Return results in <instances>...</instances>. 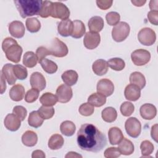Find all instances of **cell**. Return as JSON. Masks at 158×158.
Returning <instances> with one entry per match:
<instances>
[{"label": "cell", "instance_id": "cell-1", "mask_svg": "<svg viewBox=\"0 0 158 158\" xmlns=\"http://www.w3.org/2000/svg\"><path fill=\"white\" fill-rule=\"evenodd\" d=\"M77 143L82 150L98 152L106 146L107 139L106 135L94 125L85 123L78 131Z\"/></svg>", "mask_w": 158, "mask_h": 158}, {"label": "cell", "instance_id": "cell-2", "mask_svg": "<svg viewBox=\"0 0 158 158\" xmlns=\"http://www.w3.org/2000/svg\"><path fill=\"white\" fill-rule=\"evenodd\" d=\"M15 6L22 18L38 15L42 6L41 0H15Z\"/></svg>", "mask_w": 158, "mask_h": 158}, {"label": "cell", "instance_id": "cell-3", "mask_svg": "<svg viewBox=\"0 0 158 158\" xmlns=\"http://www.w3.org/2000/svg\"><path fill=\"white\" fill-rule=\"evenodd\" d=\"M2 49L9 60L14 63L20 62L23 49L15 40L10 37L5 38L2 43Z\"/></svg>", "mask_w": 158, "mask_h": 158}, {"label": "cell", "instance_id": "cell-4", "mask_svg": "<svg viewBox=\"0 0 158 158\" xmlns=\"http://www.w3.org/2000/svg\"><path fill=\"white\" fill-rule=\"evenodd\" d=\"M130 31V27L127 22H120L112 28V38L116 42H122L128 36Z\"/></svg>", "mask_w": 158, "mask_h": 158}, {"label": "cell", "instance_id": "cell-5", "mask_svg": "<svg viewBox=\"0 0 158 158\" xmlns=\"http://www.w3.org/2000/svg\"><path fill=\"white\" fill-rule=\"evenodd\" d=\"M51 55L57 57H63L67 55L69 49L67 45L57 38H54L49 48Z\"/></svg>", "mask_w": 158, "mask_h": 158}, {"label": "cell", "instance_id": "cell-6", "mask_svg": "<svg viewBox=\"0 0 158 158\" xmlns=\"http://www.w3.org/2000/svg\"><path fill=\"white\" fill-rule=\"evenodd\" d=\"M138 39L141 44L144 46H151L156 40V35L152 29L145 27L138 32Z\"/></svg>", "mask_w": 158, "mask_h": 158}, {"label": "cell", "instance_id": "cell-7", "mask_svg": "<svg viewBox=\"0 0 158 158\" xmlns=\"http://www.w3.org/2000/svg\"><path fill=\"white\" fill-rule=\"evenodd\" d=\"M125 128L127 134L133 138L138 137L141 131V125L136 117L128 118L125 123Z\"/></svg>", "mask_w": 158, "mask_h": 158}, {"label": "cell", "instance_id": "cell-8", "mask_svg": "<svg viewBox=\"0 0 158 158\" xmlns=\"http://www.w3.org/2000/svg\"><path fill=\"white\" fill-rule=\"evenodd\" d=\"M70 14L69 8L60 2H52L51 16L62 20L68 19Z\"/></svg>", "mask_w": 158, "mask_h": 158}, {"label": "cell", "instance_id": "cell-9", "mask_svg": "<svg viewBox=\"0 0 158 158\" xmlns=\"http://www.w3.org/2000/svg\"><path fill=\"white\" fill-rule=\"evenodd\" d=\"M131 59L133 64L137 66H142L146 64L151 59L150 52L143 49L134 51L131 54Z\"/></svg>", "mask_w": 158, "mask_h": 158}, {"label": "cell", "instance_id": "cell-10", "mask_svg": "<svg viewBox=\"0 0 158 158\" xmlns=\"http://www.w3.org/2000/svg\"><path fill=\"white\" fill-rule=\"evenodd\" d=\"M56 94L59 102L61 103H66L72 99L73 91L70 86H68L66 84H62L57 87Z\"/></svg>", "mask_w": 158, "mask_h": 158}, {"label": "cell", "instance_id": "cell-11", "mask_svg": "<svg viewBox=\"0 0 158 158\" xmlns=\"http://www.w3.org/2000/svg\"><path fill=\"white\" fill-rule=\"evenodd\" d=\"M114 91V85L112 81L107 78H102L99 80L97 84V92L105 97L112 94Z\"/></svg>", "mask_w": 158, "mask_h": 158}, {"label": "cell", "instance_id": "cell-12", "mask_svg": "<svg viewBox=\"0 0 158 158\" xmlns=\"http://www.w3.org/2000/svg\"><path fill=\"white\" fill-rule=\"evenodd\" d=\"M101 41L100 35L98 33L88 31L85 35L83 44L86 48L88 49H94L96 48Z\"/></svg>", "mask_w": 158, "mask_h": 158}, {"label": "cell", "instance_id": "cell-13", "mask_svg": "<svg viewBox=\"0 0 158 158\" xmlns=\"http://www.w3.org/2000/svg\"><path fill=\"white\" fill-rule=\"evenodd\" d=\"M30 81L32 88H35L39 91L43 90L46 88V79L42 73L38 72H33L31 75Z\"/></svg>", "mask_w": 158, "mask_h": 158}, {"label": "cell", "instance_id": "cell-14", "mask_svg": "<svg viewBox=\"0 0 158 158\" xmlns=\"http://www.w3.org/2000/svg\"><path fill=\"white\" fill-rule=\"evenodd\" d=\"M21 120L14 113L9 114L5 117L4 123L5 127L11 131H15L21 125Z\"/></svg>", "mask_w": 158, "mask_h": 158}, {"label": "cell", "instance_id": "cell-15", "mask_svg": "<svg viewBox=\"0 0 158 158\" xmlns=\"http://www.w3.org/2000/svg\"><path fill=\"white\" fill-rule=\"evenodd\" d=\"M9 31L13 37L21 38L25 35L24 25L20 21H13L9 25Z\"/></svg>", "mask_w": 158, "mask_h": 158}, {"label": "cell", "instance_id": "cell-16", "mask_svg": "<svg viewBox=\"0 0 158 158\" xmlns=\"http://www.w3.org/2000/svg\"><path fill=\"white\" fill-rule=\"evenodd\" d=\"M124 94L127 100L136 101L141 96V89L135 85L129 84L125 89Z\"/></svg>", "mask_w": 158, "mask_h": 158}, {"label": "cell", "instance_id": "cell-17", "mask_svg": "<svg viewBox=\"0 0 158 158\" xmlns=\"http://www.w3.org/2000/svg\"><path fill=\"white\" fill-rule=\"evenodd\" d=\"M139 113L143 118L145 120H152L157 114V109L153 104L146 103L141 106Z\"/></svg>", "mask_w": 158, "mask_h": 158}, {"label": "cell", "instance_id": "cell-18", "mask_svg": "<svg viewBox=\"0 0 158 158\" xmlns=\"http://www.w3.org/2000/svg\"><path fill=\"white\" fill-rule=\"evenodd\" d=\"M73 28V22L70 19L62 20L57 26V31L59 35L64 37L71 36Z\"/></svg>", "mask_w": 158, "mask_h": 158}, {"label": "cell", "instance_id": "cell-19", "mask_svg": "<svg viewBox=\"0 0 158 158\" xmlns=\"http://www.w3.org/2000/svg\"><path fill=\"white\" fill-rule=\"evenodd\" d=\"M88 25L90 31L94 33H98L101 31L104 27V20L100 16L92 17L89 20Z\"/></svg>", "mask_w": 158, "mask_h": 158}, {"label": "cell", "instance_id": "cell-20", "mask_svg": "<svg viewBox=\"0 0 158 158\" xmlns=\"http://www.w3.org/2000/svg\"><path fill=\"white\" fill-rule=\"evenodd\" d=\"M109 142L112 145L118 144L123 138L122 130L118 127H114L109 129L108 131Z\"/></svg>", "mask_w": 158, "mask_h": 158}, {"label": "cell", "instance_id": "cell-21", "mask_svg": "<svg viewBox=\"0 0 158 158\" xmlns=\"http://www.w3.org/2000/svg\"><path fill=\"white\" fill-rule=\"evenodd\" d=\"M93 72L99 76L105 75L108 71V65L107 62L102 59L95 60L92 65Z\"/></svg>", "mask_w": 158, "mask_h": 158}, {"label": "cell", "instance_id": "cell-22", "mask_svg": "<svg viewBox=\"0 0 158 158\" xmlns=\"http://www.w3.org/2000/svg\"><path fill=\"white\" fill-rule=\"evenodd\" d=\"M25 95V88L20 84L15 85L9 91L10 98L14 101H21Z\"/></svg>", "mask_w": 158, "mask_h": 158}, {"label": "cell", "instance_id": "cell-23", "mask_svg": "<svg viewBox=\"0 0 158 158\" xmlns=\"http://www.w3.org/2000/svg\"><path fill=\"white\" fill-rule=\"evenodd\" d=\"M22 143L28 147H33L36 145L38 141L36 133L31 130L26 131L22 136Z\"/></svg>", "mask_w": 158, "mask_h": 158}, {"label": "cell", "instance_id": "cell-24", "mask_svg": "<svg viewBox=\"0 0 158 158\" xmlns=\"http://www.w3.org/2000/svg\"><path fill=\"white\" fill-rule=\"evenodd\" d=\"M118 149L121 154L128 156L133 153L135 148L133 144L130 140L123 138L119 143Z\"/></svg>", "mask_w": 158, "mask_h": 158}, {"label": "cell", "instance_id": "cell-25", "mask_svg": "<svg viewBox=\"0 0 158 158\" xmlns=\"http://www.w3.org/2000/svg\"><path fill=\"white\" fill-rule=\"evenodd\" d=\"M13 68H14V65L12 64H6L3 66L1 71L5 78L6 79L8 84L10 85H12L15 84L17 80V78L15 77L14 73Z\"/></svg>", "mask_w": 158, "mask_h": 158}, {"label": "cell", "instance_id": "cell-26", "mask_svg": "<svg viewBox=\"0 0 158 158\" xmlns=\"http://www.w3.org/2000/svg\"><path fill=\"white\" fill-rule=\"evenodd\" d=\"M86 28L83 22L79 20L73 22V28L71 36L74 38H80L85 33Z\"/></svg>", "mask_w": 158, "mask_h": 158}, {"label": "cell", "instance_id": "cell-27", "mask_svg": "<svg viewBox=\"0 0 158 158\" xmlns=\"http://www.w3.org/2000/svg\"><path fill=\"white\" fill-rule=\"evenodd\" d=\"M62 81L68 86H73L78 81V75L76 71L69 70L64 72L61 76Z\"/></svg>", "mask_w": 158, "mask_h": 158}, {"label": "cell", "instance_id": "cell-28", "mask_svg": "<svg viewBox=\"0 0 158 158\" xmlns=\"http://www.w3.org/2000/svg\"><path fill=\"white\" fill-rule=\"evenodd\" d=\"M64 143L63 137L59 134L52 135L48 141V147L52 150L60 149Z\"/></svg>", "mask_w": 158, "mask_h": 158}, {"label": "cell", "instance_id": "cell-29", "mask_svg": "<svg viewBox=\"0 0 158 158\" xmlns=\"http://www.w3.org/2000/svg\"><path fill=\"white\" fill-rule=\"evenodd\" d=\"M130 82L138 86L141 89L146 85V79L144 76L139 72H134L130 76Z\"/></svg>", "mask_w": 158, "mask_h": 158}, {"label": "cell", "instance_id": "cell-30", "mask_svg": "<svg viewBox=\"0 0 158 158\" xmlns=\"http://www.w3.org/2000/svg\"><path fill=\"white\" fill-rule=\"evenodd\" d=\"M101 116L104 121L107 123L114 122L117 117L116 110L112 107H107L104 109L101 112Z\"/></svg>", "mask_w": 158, "mask_h": 158}, {"label": "cell", "instance_id": "cell-31", "mask_svg": "<svg viewBox=\"0 0 158 158\" xmlns=\"http://www.w3.org/2000/svg\"><path fill=\"white\" fill-rule=\"evenodd\" d=\"M88 102L94 107H101L106 102V97L98 93H93L88 98Z\"/></svg>", "mask_w": 158, "mask_h": 158}, {"label": "cell", "instance_id": "cell-32", "mask_svg": "<svg viewBox=\"0 0 158 158\" xmlns=\"http://www.w3.org/2000/svg\"><path fill=\"white\" fill-rule=\"evenodd\" d=\"M60 130L61 133L65 136H71L75 132L76 126L73 122L69 120H65L60 124Z\"/></svg>", "mask_w": 158, "mask_h": 158}, {"label": "cell", "instance_id": "cell-33", "mask_svg": "<svg viewBox=\"0 0 158 158\" xmlns=\"http://www.w3.org/2000/svg\"><path fill=\"white\" fill-rule=\"evenodd\" d=\"M39 62L41 64V66L42 67L43 70L49 74L54 73L57 70V65L54 62L48 59L44 58L40 60Z\"/></svg>", "mask_w": 158, "mask_h": 158}, {"label": "cell", "instance_id": "cell-34", "mask_svg": "<svg viewBox=\"0 0 158 158\" xmlns=\"http://www.w3.org/2000/svg\"><path fill=\"white\" fill-rule=\"evenodd\" d=\"M44 119L40 116L38 111H32L28 117V123L30 127L37 128L41 127L43 123Z\"/></svg>", "mask_w": 158, "mask_h": 158}, {"label": "cell", "instance_id": "cell-35", "mask_svg": "<svg viewBox=\"0 0 158 158\" xmlns=\"http://www.w3.org/2000/svg\"><path fill=\"white\" fill-rule=\"evenodd\" d=\"M38 58L33 52L32 51H27L25 53L23 57V64L25 66L28 68H33L36 66Z\"/></svg>", "mask_w": 158, "mask_h": 158}, {"label": "cell", "instance_id": "cell-36", "mask_svg": "<svg viewBox=\"0 0 158 158\" xmlns=\"http://www.w3.org/2000/svg\"><path fill=\"white\" fill-rule=\"evenodd\" d=\"M40 101L43 106H52L58 101L57 96L51 93H45L40 98Z\"/></svg>", "mask_w": 158, "mask_h": 158}, {"label": "cell", "instance_id": "cell-37", "mask_svg": "<svg viewBox=\"0 0 158 158\" xmlns=\"http://www.w3.org/2000/svg\"><path fill=\"white\" fill-rule=\"evenodd\" d=\"M26 27L30 33H36L41 28V23L38 19L32 17L28 18L25 22Z\"/></svg>", "mask_w": 158, "mask_h": 158}, {"label": "cell", "instance_id": "cell-38", "mask_svg": "<svg viewBox=\"0 0 158 158\" xmlns=\"http://www.w3.org/2000/svg\"><path fill=\"white\" fill-rule=\"evenodd\" d=\"M108 66L112 70L115 71H121L125 67V63L124 60L118 57H114L109 59L107 62Z\"/></svg>", "mask_w": 158, "mask_h": 158}, {"label": "cell", "instance_id": "cell-39", "mask_svg": "<svg viewBox=\"0 0 158 158\" xmlns=\"http://www.w3.org/2000/svg\"><path fill=\"white\" fill-rule=\"evenodd\" d=\"M140 149L142 154L141 157H151L149 155L151 154L154 151V145L151 141L148 140H144L141 142Z\"/></svg>", "mask_w": 158, "mask_h": 158}, {"label": "cell", "instance_id": "cell-40", "mask_svg": "<svg viewBox=\"0 0 158 158\" xmlns=\"http://www.w3.org/2000/svg\"><path fill=\"white\" fill-rule=\"evenodd\" d=\"M38 112L43 119L47 120L53 117L55 110L52 106H42L38 109Z\"/></svg>", "mask_w": 158, "mask_h": 158}, {"label": "cell", "instance_id": "cell-41", "mask_svg": "<svg viewBox=\"0 0 158 158\" xmlns=\"http://www.w3.org/2000/svg\"><path fill=\"white\" fill-rule=\"evenodd\" d=\"M13 71L17 79L23 80L27 78L28 76V72L27 69L22 65L17 64L14 65Z\"/></svg>", "mask_w": 158, "mask_h": 158}, {"label": "cell", "instance_id": "cell-42", "mask_svg": "<svg viewBox=\"0 0 158 158\" xmlns=\"http://www.w3.org/2000/svg\"><path fill=\"white\" fill-rule=\"evenodd\" d=\"M52 2L50 1H43L42 6L39 13V15L42 18H47L51 16Z\"/></svg>", "mask_w": 158, "mask_h": 158}, {"label": "cell", "instance_id": "cell-43", "mask_svg": "<svg viewBox=\"0 0 158 158\" xmlns=\"http://www.w3.org/2000/svg\"><path fill=\"white\" fill-rule=\"evenodd\" d=\"M135 110L134 105L128 101L123 102L120 106L121 114L125 117H128L131 115Z\"/></svg>", "mask_w": 158, "mask_h": 158}, {"label": "cell", "instance_id": "cell-44", "mask_svg": "<svg viewBox=\"0 0 158 158\" xmlns=\"http://www.w3.org/2000/svg\"><path fill=\"white\" fill-rule=\"evenodd\" d=\"M79 113L83 116H90L91 115L94 111V106L90 104L88 102L83 103L82 104L78 109Z\"/></svg>", "mask_w": 158, "mask_h": 158}, {"label": "cell", "instance_id": "cell-45", "mask_svg": "<svg viewBox=\"0 0 158 158\" xmlns=\"http://www.w3.org/2000/svg\"><path fill=\"white\" fill-rule=\"evenodd\" d=\"M120 19V15L117 12H109L106 15L107 23L110 26L117 25L119 22Z\"/></svg>", "mask_w": 158, "mask_h": 158}, {"label": "cell", "instance_id": "cell-46", "mask_svg": "<svg viewBox=\"0 0 158 158\" xmlns=\"http://www.w3.org/2000/svg\"><path fill=\"white\" fill-rule=\"evenodd\" d=\"M39 96V91L35 88L28 90L25 96V101L28 103L35 102Z\"/></svg>", "mask_w": 158, "mask_h": 158}, {"label": "cell", "instance_id": "cell-47", "mask_svg": "<svg viewBox=\"0 0 158 158\" xmlns=\"http://www.w3.org/2000/svg\"><path fill=\"white\" fill-rule=\"evenodd\" d=\"M13 113L16 115L22 121L24 120L27 115V109L22 106H16L14 107Z\"/></svg>", "mask_w": 158, "mask_h": 158}, {"label": "cell", "instance_id": "cell-48", "mask_svg": "<svg viewBox=\"0 0 158 158\" xmlns=\"http://www.w3.org/2000/svg\"><path fill=\"white\" fill-rule=\"evenodd\" d=\"M104 155L106 158H116L119 157L121 154L118 148L110 147L105 150Z\"/></svg>", "mask_w": 158, "mask_h": 158}, {"label": "cell", "instance_id": "cell-49", "mask_svg": "<svg viewBox=\"0 0 158 158\" xmlns=\"http://www.w3.org/2000/svg\"><path fill=\"white\" fill-rule=\"evenodd\" d=\"M36 55L37 56L38 62H40L42 59H44L45 57L51 55V53L49 49H48L47 48L44 46H40L37 48L36 51Z\"/></svg>", "mask_w": 158, "mask_h": 158}, {"label": "cell", "instance_id": "cell-50", "mask_svg": "<svg viewBox=\"0 0 158 158\" xmlns=\"http://www.w3.org/2000/svg\"><path fill=\"white\" fill-rule=\"evenodd\" d=\"M148 19L149 21L154 25H157L158 21V11L151 10L148 14Z\"/></svg>", "mask_w": 158, "mask_h": 158}, {"label": "cell", "instance_id": "cell-51", "mask_svg": "<svg viewBox=\"0 0 158 158\" xmlns=\"http://www.w3.org/2000/svg\"><path fill=\"white\" fill-rule=\"evenodd\" d=\"M112 1H96V4L98 7L102 10H107L109 9L112 5Z\"/></svg>", "mask_w": 158, "mask_h": 158}, {"label": "cell", "instance_id": "cell-52", "mask_svg": "<svg viewBox=\"0 0 158 158\" xmlns=\"http://www.w3.org/2000/svg\"><path fill=\"white\" fill-rule=\"evenodd\" d=\"M157 124L154 125L152 128H151V135L152 138L157 143Z\"/></svg>", "mask_w": 158, "mask_h": 158}, {"label": "cell", "instance_id": "cell-53", "mask_svg": "<svg viewBox=\"0 0 158 158\" xmlns=\"http://www.w3.org/2000/svg\"><path fill=\"white\" fill-rule=\"evenodd\" d=\"M31 157L33 158H44L46 157L44 152L41 150H35L32 152Z\"/></svg>", "mask_w": 158, "mask_h": 158}, {"label": "cell", "instance_id": "cell-54", "mask_svg": "<svg viewBox=\"0 0 158 158\" xmlns=\"http://www.w3.org/2000/svg\"><path fill=\"white\" fill-rule=\"evenodd\" d=\"M5 77L2 73H1V94H3V93L6 91V81H5Z\"/></svg>", "mask_w": 158, "mask_h": 158}, {"label": "cell", "instance_id": "cell-55", "mask_svg": "<svg viewBox=\"0 0 158 158\" xmlns=\"http://www.w3.org/2000/svg\"><path fill=\"white\" fill-rule=\"evenodd\" d=\"M157 4L158 1L157 0H152L149 2V8L151 9V10H156L157 11Z\"/></svg>", "mask_w": 158, "mask_h": 158}, {"label": "cell", "instance_id": "cell-56", "mask_svg": "<svg viewBox=\"0 0 158 158\" xmlns=\"http://www.w3.org/2000/svg\"><path fill=\"white\" fill-rule=\"evenodd\" d=\"M132 4H133V5H135V6H137V7H141V6H144V4L146 2V1L144 0V1H141V0H133V1H131Z\"/></svg>", "mask_w": 158, "mask_h": 158}, {"label": "cell", "instance_id": "cell-57", "mask_svg": "<svg viewBox=\"0 0 158 158\" xmlns=\"http://www.w3.org/2000/svg\"><path fill=\"white\" fill-rule=\"evenodd\" d=\"M81 157L82 156L80 154H78L75 152H69L65 156V157Z\"/></svg>", "mask_w": 158, "mask_h": 158}]
</instances>
